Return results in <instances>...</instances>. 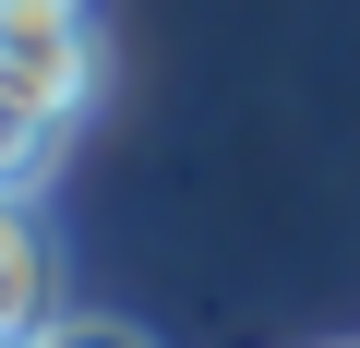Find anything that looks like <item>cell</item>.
I'll use <instances>...</instances> for the list:
<instances>
[{"instance_id": "6da1fadb", "label": "cell", "mask_w": 360, "mask_h": 348, "mask_svg": "<svg viewBox=\"0 0 360 348\" xmlns=\"http://www.w3.org/2000/svg\"><path fill=\"white\" fill-rule=\"evenodd\" d=\"M60 312V252H49V217L25 181H0V348H25L37 324Z\"/></svg>"}, {"instance_id": "7a4b0ae2", "label": "cell", "mask_w": 360, "mask_h": 348, "mask_svg": "<svg viewBox=\"0 0 360 348\" xmlns=\"http://www.w3.org/2000/svg\"><path fill=\"white\" fill-rule=\"evenodd\" d=\"M96 72H108V49H96V25L84 37H37V49H0V84H13V96H37L60 132L96 108Z\"/></svg>"}, {"instance_id": "5b68a950", "label": "cell", "mask_w": 360, "mask_h": 348, "mask_svg": "<svg viewBox=\"0 0 360 348\" xmlns=\"http://www.w3.org/2000/svg\"><path fill=\"white\" fill-rule=\"evenodd\" d=\"M96 0H0V49H37V37H84Z\"/></svg>"}, {"instance_id": "277c9868", "label": "cell", "mask_w": 360, "mask_h": 348, "mask_svg": "<svg viewBox=\"0 0 360 348\" xmlns=\"http://www.w3.org/2000/svg\"><path fill=\"white\" fill-rule=\"evenodd\" d=\"M25 348H156V336H144L132 312H49Z\"/></svg>"}, {"instance_id": "3957f363", "label": "cell", "mask_w": 360, "mask_h": 348, "mask_svg": "<svg viewBox=\"0 0 360 348\" xmlns=\"http://www.w3.org/2000/svg\"><path fill=\"white\" fill-rule=\"evenodd\" d=\"M49 156H60V120L37 108V96H13V84H0V181H49Z\"/></svg>"}]
</instances>
